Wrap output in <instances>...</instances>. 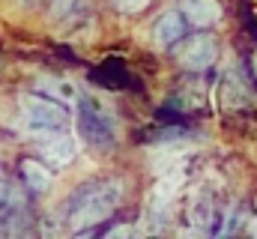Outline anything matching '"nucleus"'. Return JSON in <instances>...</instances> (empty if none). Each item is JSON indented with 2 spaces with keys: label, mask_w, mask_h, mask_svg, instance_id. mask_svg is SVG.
Wrapping results in <instances>:
<instances>
[{
  "label": "nucleus",
  "mask_w": 257,
  "mask_h": 239,
  "mask_svg": "<svg viewBox=\"0 0 257 239\" xmlns=\"http://www.w3.org/2000/svg\"><path fill=\"white\" fill-rule=\"evenodd\" d=\"M123 188H126L123 179H105L99 185L84 188V194H78V200L69 212V224L75 230H90V227L102 224L123 203Z\"/></svg>",
  "instance_id": "obj_1"
},
{
  "label": "nucleus",
  "mask_w": 257,
  "mask_h": 239,
  "mask_svg": "<svg viewBox=\"0 0 257 239\" xmlns=\"http://www.w3.org/2000/svg\"><path fill=\"white\" fill-rule=\"evenodd\" d=\"M78 135H81V141L90 147V150H96V153H108V150H114V144H117V138H120V126H117V117H114V111L102 102V99H96V96H90V93H84V96H78Z\"/></svg>",
  "instance_id": "obj_2"
},
{
  "label": "nucleus",
  "mask_w": 257,
  "mask_h": 239,
  "mask_svg": "<svg viewBox=\"0 0 257 239\" xmlns=\"http://www.w3.org/2000/svg\"><path fill=\"white\" fill-rule=\"evenodd\" d=\"M18 111H21L24 126L36 135L63 132L69 126V108L63 102L45 96V93H21L18 96Z\"/></svg>",
  "instance_id": "obj_3"
},
{
  "label": "nucleus",
  "mask_w": 257,
  "mask_h": 239,
  "mask_svg": "<svg viewBox=\"0 0 257 239\" xmlns=\"http://www.w3.org/2000/svg\"><path fill=\"white\" fill-rule=\"evenodd\" d=\"M215 57H218V39L206 30H197L177 42V63L186 72H206Z\"/></svg>",
  "instance_id": "obj_4"
},
{
  "label": "nucleus",
  "mask_w": 257,
  "mask_h": 239,
  "mask_svg": "<svg viewBox=\"0 0 257 239\" xmlns=\"http://www.w3.org/2000/svg\"><path fill=\"white\" fill-rule=\"evenodd\" d=\"M183 185H186V168H174V171L159 174V179H156V182H153V188H150L147 218H150V221H153V218H156V221L168 218V212H171V206L177 203V197H180Z\"/></svg>",
  "instance_id": "obj_5"
},
{
  "label": "nucleus",
  "mask_w": 257,
  "mask_h": 239,
  "mask_svg": "<svg viewBox=\"0 0 257 239\" xmlns=\"http://www.w3.org/2000/svg\"><path fill=\"white\" fill-rule=\"evenodd\" d=\"M42 159L51 165V168H66L75 156H78V144L69 132H51V135H42Z\"/></svg>",
  "instance_id": "obj_6"
},
{
  "label": "nucleus",
  "mask_w": 257,
  "mask_h": 239,
  "mask_svg": "<svg viewBox=\"0 0 257 239\" xmlns=\"http://www.w3.org/2000/svg\"><path fill=\"white\" fill-rule=\"evenodd\" d=\"M186 24H189V18L183 15V9H168V12H162V15L156 18V24H153V42H156L159 48L177 45V42L183 39V33H186Z\"/></svg>",
  "instance_id": "obj_7"
},
{
  "label": "nucleus",
  "mask_w": 257,
  "mask_h": 239,
  "mask_svg": "<svg viewBox=\"0 0 257 239\" xmlns=\"http://www.w3.org/2000/svg\"><path fill=\"white\" fill-rule=\"evenodd\" d=\"M215 221V200L209 188H194L189 197V224L197 233H209Z\"/></svg>",
  "instance_id": "obj_8"
},
{
  "label": "nucleus",
  "mask_w": 257,
  "mask_h": 239,
  "mask_svg": "<svg viewBox=\"0 0 257 239\" xmlns=\"http://www.w3.org/2000/svg\"><path fill=\"white\" fill-rule=\"evenodd\" d=\"M248 102H251V90H248L242 72L236 66H230L221 78V105L227 111H239V108H248Z\"/></svg>",
  "instance_id": "obj_9"
},
{
  "label": "nucleus",
  "mask_w": 257,
  "mask_h": 239,
  "mask_svg": "<svg viewBox=\"0 0 257 239\" xmlns=\"http://www.w3.org/2000/svg\"><path fill=\"white\" fill-rule=\"evenodd\" d=\"M189 165V150L183 144H156L150 150V171L156 174H165V171H174V168H186Z\"/></svg>",
  "instance_id": "obj_10"
},
{
  "label": "nucleus",
  "mask_w": 257,
  "mask_h": 239,
  "mask_svg": "<svg viewBox=\"0 0 257 239\" xmlns=\"http://www.w3.org/2000/svg\"><path fill=\"white\" fill-rule=\"evenodd\" d=\"M183 15L189 18V24L203 30V27H212L218 18H221V6L215 0H183Z\"/></svg>",
  "instance_id": "obj_11"
},
{
  "label": "nucleus",
  "mask_w": 257,
  "mask_h": 239,
  "mask_svg": "<svg viewBox=\"0 0 257 239\" xmlns=\"http://www.w3.org/2000/svg\"><path fill=\"white\" fill-rule=\"evenodd\" d=\"M36 90L45 93V96H51V99H57V102H63V105L78 102V90H75V84L66 81V78H57V75H42V78L36 81Z\"/></svg>",
  "instance_id": "obj_12"
},
{
  "label": "nucleus",
  "mask_w": 257,
  "mask_h": 239,
  "mask_svg": "<svg viewBox=\"0 0 257 239\" xmlns=\"http://www.w3.org/2000/svg\"><path fill=\"white\" fill-rule=\"evenodd\" d=\"M21 174H24V182H27V188H30L33 194H42V191L51 185V171H48L45 165L33 162V159H24V162H21Z\"/></svg>",
  "instance_id": "obj_13"
},
{
  "label": "nucleus",
  "mask_w": 257,
  "mask_h": 239,
  "mask_svg": "<svg viewBox=\"0 0 257 239\" xmlns=\"http://www.w3.org/2000/svg\"><path fill=\"white\" fill-rule=\"evenodd\" d=\"M21 200H24V197H21V191L15 188V182L0 171V209H18Z\"/></svg>",
  "instance_id": "obj_14"
},
{
  "label": "nucleus",
  "mask_w": 257,
  "mask_h": 239,
  "mask_svg": "<svg viewBox=\"0 0 257 239\" xmlns=\"http://www.w3.org/2000/svg\"><path fill=\"white\" fill-rule=\"evenodd\" d=\"M75 6H78V0H54L51 3V18H66Z\"/></svg>",
  "instance_id": "obj_15"
},
{
  "label": "nucleus",
  "mask_w": 257,
  "mask_h": 239,
  "mask_svg": "<svg viewBox=\"0 0 257 239\" xmlns=\"http://www.w3.org/2000/svg\"><path fill=\"white\" fill-rule=\"evenodd\" d=\"M147 6H150V0H117V9L120 12H128V15H135V12H141Z\"/></svg>",
  "instance_id": "obj_16"
},
{
  "label": "nucleus",
  "mask_w": 257,
  "mask_h": 239,
  "mask_svg": "<svg viewBox=\"0 0 257 239\" xmlns=\"http://www.w3.org/2000/svg\"><path fill=\"white\" fill-rule=\"evenodd\" d=\"M114 236H132V227H128V224H120V227L105 230V239H114Z\"/></svg>",
  "instance_id": "obj_17"
},
{
  "label": "nucleus",
  "mask_w": 257,
  "mask_h": 239,
  "mask_svg": "<svg viewBox=\"0 0 257 239\" xmlns=\"http://www.w3.org/2000/svg\"><path fill=\"white\" fill-rule=\"evenodd\" d=\"M251 66H254V78H257V54L251 57Z\"/></svg>",
  "instance_id": "obj_18"
},
{
  "label": "nucleus",
  "mask_w": 257,
  "mask_h": 239,
  "mask_svg": "<svg viewBox=\"0 0 257 239\" xmlns=\"http://www.w3.org/2000/svg\"><path fill=\"white\" fill-rule=\"evenodd\" d=\"M21 3H24V6H33V3H39V0H21Z\"/></svg>",
  "instance_id": "obj_19"
}]
</instances>
